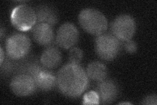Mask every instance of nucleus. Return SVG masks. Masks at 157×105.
<instances>
[{"label":"nucleus","mask_w":157,"mask_h":105,"mask_svg":"<svg viewBox=\"0 0 157 105\" xmlns=\"http://www.w3.org/2000/svg\"><path fill=\"white\" fill-rule=\"evenodd\" d=\"M3 33H4V29L3 27L1 28V30H0V34H1V38H3Z\"/></svg>","instance_id":"20"},{"label":"nucleus","mask_w":157,"mask_h":105,"mask_svg":"<svg viewBox=\"0 0 157 105\" xmlns=\"http://www.w3.org/2000/svg\"><path fill=\"white\" fill-rule=\"evenodd\" d=\"M135 19L130 14H122L117 17L111 23V34L121 42L132 39L136 32Z\"/></svg>","instance_id":"6"},{"label":"nucleus","mask_w":157,"mask_h":105,"mask_svg":"<svg viewBox=\"0 0 157 105\" xmlns=\"http://www.w3.org/2000/svg\"><path fill=\"white\" fill-rule=\"evenodd\" d=\"M83 104H100L99 95L96 91H89L83 97Z\"/></svg>","instance_id":"16"},{"label":"nucleus","mask_w":157,"mask_h":105,"mask_svg":"<svg viewBox=\"0 0 157 105\" xmlns=\"http://www.w3.org/2000/svg\"><path fill=\"white\" fill-rule=\"evenodd\" d=\"M123 47L125 51L130 54L135 53L137 50V43L134 41L133 39H130L128 41L124 42Z\"/></svg>","instance_id":"17"},{"label":"nucleus","mask_w":157,"mask_h":105,"mask_svg":"<svg viewBox=\"0 0 157 105\" xmlns=\"http://www.w3.org/2000/svg\"><path fill=\"white\" fill-rule=\"evenodd\" d=\"M5 58H6V55H5L3 48L1 47V62H0V64L3 62Z\"/></svg>","instance_id":"19"},{"label":"nucleus","mask_w":157,"mask_h":105,"mask_svg":"<svg viewBox=\"0 0 157 105\" xmlns=\"http://www.w3.org/2000/svg\"><path fill=\"white\" fill-rule=\"evenodd\" d=\"M57 87L63 95L71 99L80 97L88 88V78L79 64L68 63L57 75Z\"/></svg>","instance_id":"1"},{"label":"nucleus","mask_w":157,"mask_h":105,"mask_svg":"<svg viewBox=\"0 0 157 105\" xmlns=\"http://www.w3.org/2000/svg\"><path fill=\"white\" fill-rule=\"evenodd\" d=\"M6 48L9 57L13 60H21L25 58L30 51V39L24 34H14L7 38Z\"/></svg>","instance_id":"5"},{"label":"nucleus","mask_w":157,"mask_h":105,"mask_svg":"<svg viewBox=\"0 0 157 105\" xmlns=\"http://www.w3.org/2000/svg\"><path fill=\"white\" fill-rule=\"evenodd\" d=\"M79 38V32L74 24L71 22L63 24L58 28L56 42L59 47L69 49L74 47Z\"/></svg>","instance_id":"8"},{"label":"nucleus","mask_w":157,"mask_h":105,"mask_svg":"<svg viewBox=\"0 0 157 105\" xmlns=\"http://www.w3.org/2000/svg\"><path fill=\"white\" fill-rule=\"evenodd\" d=\"M37 23H46L53 26L58 22L57 11L53 7L48 5H41L36 10Z\"/></svg>","instance_id":"13"},{"label":"nucleus","mask_w":157,"mask_h":105,"mask_svg":"<svg viewBox=\"0 0 157 105\" xmlns=\"http://www.w3.org/2000/svg\"><path fill=\"white\" fill-rule=\"evenodd\" d=\"M86 73L88 79L100 82L107 78V68L104 63L93 61L87 66Z\"/></svg>","instance_id":"14"},{"label":"nucleus","mask_w":157,"mask_h":105,"mask_svg":"<svg viewBox=\"0 0 157 105\" xmlns=\"http://www.w3.org/2000/svg\"><path fill=\"white\" fill-rule=\"evenodd\" d=\"M62 59L60 50L57 47L49 46L44 49L39 61L44 67L52 69L57 67L61 63Z\"/></svg>","instance_id":"12"},{"label":"nucleus","mask_w":157,"mask_h":105,"mask_svg":"<svg viewBox=\"0 0 157 105\" xmlns=\"http://www.w3.org/2000/svg\"><path fill=\"white\" fill-rule=\"evenodd\" d=\"M78 22L88 34L99 36L105 33L108 28L106 17L100 11L93 8L82 9L78 14Z\"/></svg>","instance_id":"2"},{"label":"nucleus","mask_w":157,"mask_h":105,"mask_svg":"<svg viewBox=\"0 0 157 105\" xmlns=\"http://www.w3.org/2000/svg\"><path fill=\"white\" fill-rule=\"evenodd\" d=\"M121 42L112 34L104 33L95 39V51L100 59L110 61L115 59L121 49Z\"/></svg>","instance_id":"3"},{"label":"nucleus","mask_w":157,"mask_h":105,"mask_svg":"<svg viewBox=\"0 0 157 105\" xmlns=\"http://www.w3.org/2000/svg\"><path fill=\"white\" fill-rule=\"evenodd\" d=\"M142 104L147 105H156L157 104V97L156 94H152L150 95L145 97L141 102Z\"/></svg>","instance_id":"18"},{"label":"nucleus","mask_w":157,"mask_h":105,"mask_svg":"<svg viewBox=\"0 0 157 105\" xmlns=\"http://www.w3.org/2000/svg\"><path fill=\"white\" fill-rule=\"evenodd\" d=\"M37 87L43 91H49L57 86V76L46 68L33 78Z\"/></svg>","instance_id":"11"},{"label":"nucleus","mask_w":157,"mask_h":105,"mask_svg":"<svg viewBox=\"0 0 157 105\" xmlns=\"http://www.w3.org/2000/svg\"><path fill=\"white\" fill-rule=\"evenodd\" d=\"M32 36L34 40L43 46H51L55 39L52 26L46 23H37L32 28Z\"/></svg>","instance_id":"10"},{"label":"nucleus","mask_w":157,"mask_h":105,"mask_svg":"<svg viewBox=\"0 0 157 105\" xmlns=\"http://www.w3.org/2000/svg\"><path fill=\"white\" fill-rule=\"evenodd\" d=\"M96 92L100 98V103L110 104L113 102L119 95V87L112 79H105L98 82Z\"/></svg>","instance_id":"9"},{"label":"nucleus","mask_w":157,"mask_h":105,"mask_svg":"<svg viewBox=\"0 0 157 105\" xmlns=\"http://www.w3.org/2000/svg\"><path fill=\"white\" fill-rule=\"evenodd\" d=\"M120 104H130L131 103H121Z\"/></svg>","instance_id":"21"},{"label":"nucleus","mask_w":157,"mask_h":105,"mask_svg":"<svg viewBox=\"0 0 157 105\" xmlns=\"http://www.w3.org/2000/svg\"><path fill=\"white\" fill-rule=\"evenodd\" d=\"M11 21L18 30L28 31L33 28L37 23L36 10L26 4L19 5L13 9Z\"/></svg>","instance_id":"4"},{"label":"nucleus","mask_w":157,"mask_h":105,"mask_svg":"<svg viewBox=\"0 0 157 105\" xmlns=\"http://www.w3.org/2000/svg\"><path fill=\"white\" fill-rule=\"evenodd\" d=\"M69 61L70 63L79 64L83 59V51L77 47H73L69 51Z\"/></svg>","instance_id":"15"},{"label":"nucleus","mask_w":157,"mask_h":105,"mask_svg":"<svg viewBox=\"0 0 157 105\" xmlns=\"http://www.w3.org/2000/svg\"><path fill=\"white\" fill-rule=\"evenodd\" d=\"M13 93L18 97H28L36 92L37 86L33 78L27 74H17L10 83Z\"/></svg>","instance_id":"7"}]
</instances>
